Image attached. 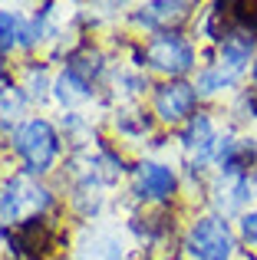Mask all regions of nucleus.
<instances>
[{"mask_svg":"<svg viewBox=\"0 0 257 260\" xmlns=\"http://www.w3.org/2000/svg\"><path fill=\"white\" fill-rule=\"evenodd\" d=\"M241 73L231 70V66H224L221 59H214V63H208L205 70L198 73V83H195V89H198V95H214L221 92V89H234L241 83Z\"/></svg>","mask_w":257,"mask_h":260,"instance_id":"11","label":"nucleus"},{"mask_svg":"<svg viewBox=\"0 0 257 260\" xmlns=\"http://www.w3.org/2000/svg\"><path fill=\"white\" fill-rule=\"evenodd\" d=\"M7 92H10V89H7V76H4V70H0V99H4Z\"/></svg>","mask_w":257,"mask_h":260,"instance_id":"18","label":"nucleus"},{"mask_svg":"<svg viewBox=\"0 0 257 260\" xmlns=\"http://www.w3.org/2000/svg\"><path fill=\"white\" fill-rule=\"evenodd\" d=\"M234 112H238V119H257V89H244L238 95Z\"/></svg>","mask_w":257,"mask_h":260,"instance_id":"17","label":"nucleus"},{"mask_svg":"<svg viewBox=\"0 0 257 260\" xmlns=\"http://www.w3.org/2000/svg\"><path fill=\"white\" fill-rule=\"evenodd\" d=\"M195 102H198V89L195 83L185 79H168L165 86L155 89V115L165 122H181L195 112Z\"/></svg>","mask_w":257,"mask_h":260,"instance_id":"6","label":"nucleus"},{"mask_svg":"<svg viewBox=\"0 0 257 260\" xmlns=\"http://www.w3.org/2000/svg\"><path fill=\"white\" fill-rule=\"evenodd\" d=\"M53 95H56L63 106H79V102L92 99V83L86 76H79L76 70L66 66V70L56 76V83H53Z\"/></svg>","mask_w":257,"mask_h":260,"instance_id":"10","label":"nucleus"},{"mask_svg":"<svg viewBox=\"0 0 257 260\" xmlns=\"http://www.w3.org/2000/svg\"><path fill=\"white\" fill-rule=\"evenodd\" d=\"M218 139H221V135L214 132L211 115L198 112V115H191V119H188L185 132H181V148H185L188 161L198 168V165H208V161H214V148H218Z\"/></svg>","mask_w":257,"mask_h":260,"instance_id":"7","label":"nucleus"},{"mask_svg":"<svg viewBox=\"0 0 257 260\" xmlns=\"http://www.w3.org/2000/svg\"><path fill=\"white\" fill-rule=\"evenodd\" d=\"M23 102H26V95L20 92V89H10V92L0 99V125H10V122L20 119V112H23Z\"/></svg>","mask_w":257,"mask_h":260,"instance_id":"14","label":"nucleus"},{"mask_svg":"<svg viewBox=\"0 0 257 260\" xmlns=\"http://www.w3.org/2000/svg\"><path fill=\"white\" fill-rule=\"evenodd\" d=\"M211 201H214V208H218L221 217L247 214V211H251V201H257L251 175H221L211 188Z\"/></svg>","mask_w":257,"mask_h":260,"instance_id":"5","label":"nucleus"},{"mask_svg":"<svg viewBox=\"0 0 257 260\" xmlns=\"http://www.w3.org/2000/svg\"><path fill=\"white\" fill-rule=\"evenodd\" d=\"M185 247L195 260H231L238 254V234L228 224V217L208 214L188 228Z\"/></svg>","mask_w":257,"mask_h":260,"instance_id":"2","label":"nucleus"},{"mask_svg":"<svg viewBox=\"0 0 257 260\" xmlns=\"http://www.w3.org/2000/svg\"><path fill=\"white\" fill-rule=\"evenodd\" d=\"M188 10H191V4H145V7H139V13H135L132 20L139 26H152V30L165 26L168 30L172 23H181V20L188 17Z\"/></svg>","mask_w":257,"mask_h":260,"instance_id":"9","label":"nucleus"},{"mask_svg":"<svg viewBox=\"0 0 257 260\" xmlns=\"http://www.w3.org/2000/svg\"><path fill=\"white\" fill-rule=\"evenodd\" d=\"M178 188L175 168L165 161H142L135 168V194L145 201H168Z\"/></svg>","mask_w":257,"mask_h":260,"instance_id":"8","label":"nucleus"},{"mask_svg":"<svg viewBox=\"0 0 257 260\" xmlns=\"http://www.w3.org/2000/svg\"><path fill=\"white\" fill-rule=\"evenodd\" d=\"M13 152L20 155L26 175H46L59 155V135L53 122L40 119V115L20 122L13 128Z\"/></svg>","mask_w":257,"mask_h":260,"instance_id":"1","label":"nucleus"},{"mask_svg":"<svg viewBox=\"0 0 257 260\" xmlns=\"http://www.w3.org/2000/svg\"><path fill=\"white\" fill-rule=\"evenodd\" d=\"M76 260H125V244L116 234H92L89 241H83V247L76 250Z\"/></svg>","mask_w":257,"mask_h":260,"instance_id":"12","label":"nucleus"},{"mask_svg":"<svg viewBox=\"0 0 257 260\" xmlns=\"http://www.w3.org/2000/svg\"><path fill=\"white\" fill-rule=\"evenodd\" d=\"M23 43V17L13 10H0V53Z\"/></svg>","mask_w":257,"mask_h":260,"instance_id":"13","label":"nucleus"},{"mask_svg":"<svg viewBox=\"0 0 257 260\" xmlns=\"http://www.w3.org/2000/svg\"><path fill=\"white\" fill-rule=\"evenodd\" d=\"M142 59H145L148 70L165 73L168 79H181L185 73L195 70V46H191V40H185L181 33L162 30L145 43Z\"/></svg>","mask_w":257,"mask_h":260,"instance_id":"3","label":"nucleus"},{"mask_svg":"<svg viewBox=\"0 0 257 260\" xmlns=\"http://www.w3.org/2000/svg\"><path fill=\"white\" fill-rule=\"evenodd\" d=\"M26 89H30V99H46V89H53V86H50V76H46L43 66H30Z\"/></svg>","mask_w":257,"mask_h":260,"instance_id":"15","label":"nucleus"},{"mask_svg":"<svg viewBox=\"0 0 257 260\" xmlns=\"http://www.w3.org/2000/svg\"><path fill=\"white\" fill-rule=\"evenodd\" d=\"M238 237L247 247H257V208H251L247 214L238 217Z\"/></svg>","mask_w":257,"mask_h":260,"instance_id":"16","label":"nucleus"},{"mask_svg":"<svg viewBox=\"0 0 257 260\" xmlns=\"http://www.w3.org/2000/svg\"><path fill=\"white\" fill-rule=\"evenodd\" d=\"M251 86L257 89V56H254V63H251Z\"/></svg>","mask_w":257,"mask_h":260,"instance_id":"19","label":"nucleus"},{"mask_svg":"<svg viewBox=\"0 0 257 260\" xmlns=\"http://www.w3.org/2000/svg\"><path fill=\"white\" fill-rule=\"evenodd\" d=\"M50 191L40 181H33L30 175H10L0 188V217L7 224H17L23 217H33L40 211L50 208Z\"/></svg>","mask_w":257,"mask_h":260,"instance_id":"4","label":"nucleus"}]
</instances>
